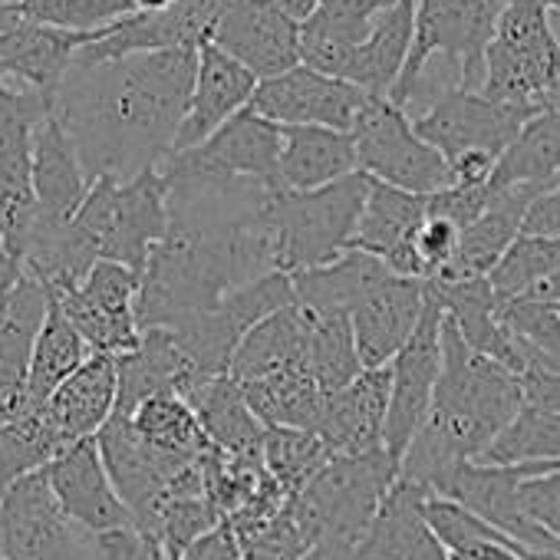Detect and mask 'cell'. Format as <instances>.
Listing matches in <instances>:
<instances>
[{"label":"cell","instance_id":"1","mask_svg":"<svg viewBox=\"0 0 560 560\" xmlns=\"http://www.w3.org/2000/svg\"><path fill=\"white\" fill-rule=\"evenodd\" d=\"M168 185V234L142 270L139 327H178L211 314L234 291L277 270L267 228L270 191L172 155L162 165Z\"/></svg>","mask_w":560,"mask_h":560},{"label":"cell","instance_id":"2","mask_svg":"<svg viewBox=\"0 0 560 560\" xmlns=\"http://www.w3.org/2000/svg\"><path fill=\"white\" fill-rule=\"evenodd\" d=\"M198 50L132 54L103 63H73L60 96L63 119L90 182H129L162 168L175 152Z\"/></svg>","mask_w":560,"mask_h":560},{"label":"cell","instance_id":"3","mask_svg":"<svg viewBox=\"0 0 560 560\" xmlns=\"http://www.w3.org/2000/svg\"><path fill=\"white\" fill-rule=\"evenodd\" d=\"M521 409V376L475 353L445 317L442 376L425 425L402 458V478L432 491L455 465L481 462Z\"/></svg>","mask_w":560,"mask_h":560},{"label":"cell","instance_id":"4","mask_svg":"<svg viewBox=\"0 0 560 560\" xmlns=\"http://www.w3.org/2000/svg\"><path fill=\"white\" fill-rule=\"evenodd\" d=\"M67 228L93 264L116 260L142 273L152 250L168 234V185L162 168L142 172L129 182H93L83 208Z\"/></svg>","mask_w":560,"mask_h":560},{"label":"cell","instance_id":"5","mask_svg":"<svg viewBox=\"0 0 560 560\" xmlns=\"http://www.w3.org/2000/svg\"><path fill=\"white\" fill-rule=\"evenodd\" d=\"M366 195L370 175L363 172L314 191H270L267 228L273 237L277 270L301 273L343 257L353 247Z\"/></svg>","mask_w":560,"mask_h":560},{"label":"cell","instance_id":"6","mask_svg":"<svg viewBox=\"0 0 560 560\" xmlns=\"http://www.w3.org/2000/svg\"><path fill=\"white\" fill-rule=\"evenodd\" d=\"M560 86V37L544 0H511L485 54L481 96L508 106L547 109Z\"/></svg>","mask_w":560,"mask_h":560},{"label":"cell","instance_id":"7","mask_svg":"<svg viewBox=\"0 0 560 560\" xmlns=\"http://www.w3.org/2000/svg\"><path fill=\"white\" fill-rule=\"evenodd\" d=\"M508 4L511 0H419L416 44L389 103L402 109L406 96L432 63L452 70L462 90L478 93L485 83V54Z\"/></svg>","mask_w":560,"mask_h":560},{"label":"cell","instance_id":"8","mask_svg":"<svg viewBox=\"0 0 560 560\" xmlns=\"http://www.w3.org/2000/svg\"><path fill=\"white\" fill-rule=\"evenodd\" d=\"M402 465L386 448L366 455H334L330 465L291 498L294 514L317 540L360 547L383 498L399 481Z\"/></svg>","mask_w":560,"mask_h":560},{"label":"cell","instance_id":"9","mask_svg":"<svg viewBox=\"0 0 560 560\" xmlns=\"http://www.w3.org/2000/svg\"><path fill=\"white\" fill-rule=\"evenodd\" d=\"M360 172L373 182L412 191V195H435L455 185L448 159L429 145L416 122L389 100H373L353 126Z\"/></svg>","mask_w":560,"mask_h":560},{"label":"cell","instance_id":"10","mask_svg":"<svg viewBox=\"0 0 560 560\" xmlns=\"http://www.w3.org/2000/svg\"><path fill=\"white\" fill-rule=\"evenodd\" d=\"M54 109V96L0 80V241L14 257L37 214L34 142Z\"/></svg>","mask_w":560,"mask_h":560},{"label":"cell","instance_id":"11","mask_svg":"<svg viewBox=\"0 0 560 560\" xmlns=\"http://www.w3.org/2000/svg\"><path fill=\"white\" fill-rule=\"evenodd\" d=\"M4 560H96V534L83 530L57 501L47 468L27 475L0 504Z\"/></svg>","mask_w":560,"mask_h":560},{"label":"cell","instance_id":"12","mask_svg":"<svg viewBox=\"0 0 560 560\" xmlns=\"http://www.w3.org/2000/svg\"><path fill=\"white\" fill-rule=\"evenodd\" d=\"M557 465H488V462H462L455 465L432 494L452 498L481 521H488L494 530L511 537L514 544L527 547L530 553L560 557V540L550 537L544 527L530 521L521 501V481L540 471H550Z\"/></svg>","mask_w":560,"mask_h":560},{"label":"cell","instance_id":"13","mask_svg":"<svg viewBox=\"0 0 560 560\" xmlns=\"http://www.w3.org/2000/svg\"><path fill=\"white\" fill-rule=\"evenodd\" d=\"M139 294H142V273L116 264L100 260L80 288L67 294H54L67 320L80 330L93 353L126 357L139 347Z\"/></svg>","mask_w":560,"mask_h":560},{"label":"cell","instance_id":"14","mask_svg":"<svg viewBox=\"0 0 560 560\" xmlns=\"http://www.w3.org/2000/svg\"><path fill=\"white\" fill-rule=\"evenodd\" d=\"M534 116L537 109L494 103L475 90L452 86L442 96H435L412 122H416V132L429 145H435L452 165L458 155H468V152H488L501 159L504 149L514 142V136L524 129V122Z\"/></svg>","mask_w":560,"mask_h":560},{"label":"cell","instance_id":"15","mask_svg":"<svg viewBox=\"0 0 560 560\" xmlns=\"http://www.w3.org/2000/svg\"><path fill=\"white\" fill-rule=\"evenodd\" d=\"M96 442H100L106 471H109L119 498L132 511L139 530H145L155 521L162 504L172 498L175 481L201 458V455L198 458L172 455V452L149 445L145 439H139L132 422L119 412L103 425Z\"/></svg>","mask_w":560,"mask_h":560},{"label":"cell","instance_id":"16","mask_svg":"<svg viewBox=\"0 0 560 560\" xmlns=\"http://www.w3.org/2000/svg\"><path fill=\"white\" fill-rule=\"evenodd\" d=\"M442 320H445L442 304L429 291V307L416 334L389 363L393 396H389V419H386V452L399 458V465L409 445L416 442L419 429L425 425V416L435 399V386L442 376Z\"/></svg>","mask_w":560,"mask_h":560},{"label":"cell","instance_id":"17","mask_svg":"<svg viewBox=\"0 0 560 560\" xmlns=\"http://www.w3.org/2000/svg\"><path fill=\"white\" fill-rule=\"evenodd\" d=\"M376 96L360 86L327 77L311 67H294L280 77L260 80L250 109L277 126H324L353 132L357 119Z\"/></svg>","mask_w":560,"mask_h":560},{"label":"cell","instance_id":"18","mask_svg":"<svg viewBox=\"0 0 560 560\" xmlns=\"http://www.w3.org/2000/svg\"><path fill=\"white\" fill-rule=\"evenodd\" d=\"M301 31L304 27L273 0H224L208 40L244 63L257 80H270L304 63Z\"/></svg>","mask_w":560,"mask_h":560},{"label":"cell","instance_id":"19","mask_svg":"<svg viewBox=\"0 0 560 560\" xmlns=\"http://www.w3.org/2000/svg\"><path fill=\"white\" fill-rule=\"evenodd\" d=\"M47 478H50V488H54L60 508L83 530L109 534V530L136 527L132 511L126 508V501L119 498V491L106 471L96 439H83V442L70 445L67 452H60L47 465Z\"/></svg>","mask_w":560,"mask_h":560},{"label":"cell","instance_id":"20","mask_svg":"<svg viewBox=\"0 0 560 560\" xmlns=\"http://www.w3.org/2000/svg\"><path fill=\"white\" fill-rule=\"evenodd\" d=\"M547 188L537 185H514V188H491V201L485 214L462 231L458 254L445 270L429 277V284H462V280H481L491 277V270L501 264V257L511 250V244L524 234V221L530 205Z\"/></svg>","mask_w":560,"mask_h":560},{"label":"cell","instance_id":"21","mask_svg":"<svg viewBox=\"0 0 560 560\" xmlns=\"http://www.w3.org/2000/svg\"><path fill=\"white\" fill-rule=\"evenodd\" d=\"M257 83L260 80L244 63H237L218 44L205 40L198 47V73H195V86H191V103H188V113H185V122L175 139L172 155L201 145L228 119L244 113L257 93Z\"/></svg>","mask_w":560,"mask_h":560},{"label":"cell","instance_id":"22","mask_svg":"<svg viewBox=\"0 0 560 560\" xmlns=\"http://www.w3.org/2000/svg\"><path fill=\"white\" fill-rule=\"evenodd\" d=\"M425 211H429L425 195H412V191L370 178V195H366V208L353 237V250H366L380 257L399 277L425 280V270L416 250V237L425 224Z\"/></svg>","mask_w":560,"mask_h":560},{"label":"cell","instance_id":"23","mask_svg":"<svg viewBox=\"0 0 560 560\" xmlns=\"http://www.w3.org/2000/svg\"><path fill=\"white\" fill-rule=\"evenodd\" d=\"M280 149H284V129L247 106L244 113L228 119L211 139L178 155L191 165L234 178H250L280 191Z\"/></svg>","mask_w":560,"mask_h":560},{"label":"cell","instance_id":"24","mask_svg":"<svg viewBox=\"0 0 560 560\" xmlns=\"http://www.w3.org/2000/svg\"><path fill=\"white\" fill-rule=\"evenodd\" d=\"M429 307V288L422 277H389L386 284L366 298L353 314V337L366 370L389 366L399 350L416 334L422 314Z\"/></svg>","mask_w":560,"mask_h":560},{"label":"cell","instance_id":"25","mask_svg":"<svg viewBox=\"0 0 560 560\" xmlns=\"http://www.w3.org/2000/svg\"><path fill=\"white\" fill-rule=\"evenodd\" d=\"M429 494V488L399 475L370 521L357 560H448V550L425 517Z\"/></svg>","mask_w":560,"mask_h":560},{"label":"cell","instance_id":"26","mask_svg":"<svg viewBox=\"0 0 560 560\" xmlns=\"http://www.w3.org/2000/svg\"><path fill=\"white\" fill-rule=\"evenodd\" d=\"M93 40L96 37L90 34H70L60 27L21 21L18 27L0 34V80L57 100L70 67L77 63V54Z\"/></svg>","mask_w":560,"mask_h":560},{"label":"cell","instance_id":"27","mask_svg":"<svg viewBox=\"0 0 560 560\" xmlns=\"http://www.w3.org/2000/svg\"><path fill=\"white\" fill-rule=\"evenodd\" d=\"M389 396L393 370H366L360 380L327 399L317 435L334 455H366L386 448Z\"/></svg>","mask_w":560,"mask_h":560},{"label":"cell","instance_id":"28","mask_svg":"<svg viewBox=\"0 0 560 560\" xmlns=\"http://www.w3.org/2000/svg\"><path fill=\"white\" fill-rule=\"evenodd\" d=\"M119 409V357L93 353L57 393L37 409L67 445L96 439Z\"/></svg>","mask_w":560,"mask_h":560},{"label":"cell","instance_id":"29","mask_svg":"<svg viewBox=\"0 0 560 560\" xmlns=\"http://www.w3.org/2000/svg\"><path fill=\"white\" fill-rule=\"evenodd\" d=\"M429 291L435 294V301L442 304V314L455 324V330L475 353L501 363L514 376H524L527 370L524 350L501 324V301L488 277L462 280V284H429Z\"/></svg>","mask_w":560,"mask_h":560},{"label":"cell","instance_id":"30","mask_svg":"<svg viewBox=\"0 0 560 560\" xmlns=\"http://www.w3.org/2000/svg\"><path fill=\"white\" fill-rule=\"evenodd\" d=\"M93 182L83 172L80 152L57 116V109L44 119L34 142V198L37 218L50 224H67L83 208Z\"/></svg>","mask_w":560,"mask_h":560},{"label":"cell","instance_id":"31","mask_svg":"<svg viewBox=\"0 0 560 560\" xmlns=\"http://www.w3.org/2000/svg\"><path fill=\"white\" fill-rule=\"evenodd\" d=\"M399 0H327L301 31L304 67L343 80L357 47L373 34L376 21Z\"/></svg>","mask_w":560,"mask_h":560},{"label":"cell","instance_id":"32","mask_svg":"<svg viewBox=\"0 0 560 560\" xmlns=\"http://www.w3.org/2000/svg\"><path fill=\"white\" fill-rule=\"evenodd\" d=\"M284 149H280V188L314 191L337 185L360 172L353 132L324 126H280Z\"/></svg>","mask_w":560,"mask_h":560},{"label":"cell","instance_id":"33","mask_svg":"<svg viewBox=\"0 0 560 560\" xmlns=\"http://www.w3.org/2000/svg\"><path fill=\"white\" fill-rule=\"evenodd\" d=\"M389 277H396V270H389L380 257L353 247L324 267L291 273L298 304L317 314H353Z\"/></svg>","mask_w":560,"mask_h":560},{"label":"cell","instance_id":"34","mask_svg":"<svg viewBox=\"0 0 560 560\" xmlns=\"http://www.w3.org/2000/svg\"><path fill=\"white\" fill-rule=\"evenodd\" d=\"M311 314L294 304L260 320L237 347L231 380L254 383L291 370H311Z\"/></svg>","mask_w":560,"mask_h":560},{"label":"cell","instance_id":"35","mask_svg":"<svg viewBox=\"0 0 560 560\" xmlns=\"http://www.w3.org/2000/svg\"><path fill=\"white\" fill-rule=\"evenodd\" d=\"M416 11L419 0H399L396 8H389L376 21L373 34L357 47L343 80L376 100H389L416 44Z\"/></svg>","mask_w":560,"mask_h":560},{"label":"cell","instance_id":"36","mask_svg":"<svg viewBox=\"0 0 560 560\" xmlns=\"http://www.w3.org/2000/svg\"><path fill=\"white\" fill-rule=\"evenodd\" d=\"M211 448H218L228 458L241 462H264V439L267 425L254 416L247 406L241 386L231 376H221L198 393L188 396Z\"/></svg>","mask_w":560,"mask_h":560},{"label":"cell","instance_id":"37","mask_svg":"<svg viewBox=\"0 0 560 560\" xmlns=\"http://www.w3.org/2000/svg\"><path fill=\"white\" fill-rule=\"evenodd\" d=\"M54 298V294H50ZM93 357V350L86 347V340L80 337V330L67 320V314L60 311L57 301H50V314L47 324L34 343V357H31V370H27V383H24V399H21V412H37L44 409L54 393Z\"/></svg>","mask_w":560,"mask_h":560},{"label":"cell","instance_id":"38","mask_svg":"<svg viewBox=\"0 0 560 560\" xmlns=\"http://www.w3.org/2000/svg\"><path fill=\"white\" fill-rule=\"evenodd\" d=\"M247 406L267 429H307L317 432L324 409H327V393L314 380L311 370H291L277 373L267 380L254 383H237Z\"/></svg>","mask_w":560,"mask_h":560},{"label":"cell","instance_id":"39","mask_svg":"<svg viewBox=\"0 0 560 560\" xmlns=\"http://www.w3.org/2000/svg\"><path fill=\"white\" fill-rule=\"evenodd\" d=\"M514 185H537L547 191L560 185V109H544L527 119L498 159L491 188L498 191Z\"/></svg>","mask_w":560,"mask_h":560},{"label":"cell","instance_id":"40","mask_svg":"<svg viewBox=\"0 0 560 560\" xmlns=\"http://www.w3.org/2000/svg\"><path fill=\"white\" fill-rule=\"evenodd\" d=\"M70 445L40 412H21L0 425V504L34 471H44Z\"/></svg>","mask_w":560,"mask_h":560},{"label":"cell","instance_id":"41","mask_svg":"<svg viewBox=\"0 0 560 560\" xmlns=\"http://www.w3.org/2000/svg\"><path fill=\"white\" fill-rule=\"evenodd\" d=\"M307 314H311V357H307L311 373L327 396H337L340 389H347L353 380L366 373L357 350L350 314H317V311Z\"/></svg>","mask_w":560,"mask_h":560},{"label":"cell","instance_id":"42","mask_svg":"<svg viewBox=\"0 0 560 560\" xmlns=\"http://www.w3.org/2000/svg\"><path fill=\"white\" fill-rule=\"evenodd\" d=\"M119 416H126L132 422L139 439H145L149 445H155L162 452L198 458L211 448L191 402L182 396H152V399L139 402L132 412H119Z\"/></svg>","mask_w":560,"mask_h":560},{"label":"cell","instance_id":"43","mask_svg":"<svg viewBox=\"0 0 560 560\" xmlns=\"http://www.w3.org/2000/svg\"><path fill=\"white\" fill-rule=\"evenodd\" d=\"M334 452L317 432L307 429H267L264 468L288 498L304 491L327 465Z\"/></svg>","mask_w":560,"mask_h":560},{"label":"cell","instance_id":"44","mask_svg":"<svg viewBox=\"0 0 560 560\" xmlns=\"http://www.w3.org/2000/svg\"><path fill=\"white\" fill-rule=\"evenodd\" d=\"M560 273V237H540V234H521L511 250L501 257V264L491 270V288L498 301H517L547 284L550 277Z\"/></svg>","mask_w":560,"mask_h":560},{"label":"cell","instance_id":"45","mask_svg":"<svg viewBox=\"0 0 560 560\" xmlns=\"http://www.w3.org/2000/svg\"><path fill=\"white\" fill-rule=\"evenodd\" d=\"M488 465H560V416L524 406L485 452Z\"/></svg>","mask_w":560,"mask_h":560},{"label":"cell","instance_id":"46","mask_svg":"<svg viewBox=\"0 0 560 560\" xmlns=\"http://www.w3.org/2000/svg\"><path fill=\"white\" fill-rule=\"evenodd\" d=\"M501 324L524 350L527 370H560V307L534 298L501 304ZM524 370V373H527Z\"/></svg>","mask_w":560,"mask_h":560},{"label":"cell","instance_id":"47","mask_svg":"<svg viewBox=\"0 0 560 560\" xmlns=\"http://www.w3.org/2000/svg\"><path fill=\"white\" fill-rule=\"evenodd\" d=\"M136 14V0H24L21 18L70 34L100 37Z\"/></svg>","mask_w":560,"mask_h":560},{"label":"cell","instance_id":"48","mask_svg":"<svg viewBox=\"0 0 560 560\" xmlns=\"http://www.w3.org/2000/svg\"><path fill=\"white\" fill-rule=\"evenodd\" d=\"M521 501H524V511L530 514V521L560 540V465L524 478Z\"/></svg>","mask_w":560,"mask_h":560},{"label":"cell","instance_id":"49","mask_svg":"<svg viewBox=\"0 0 560 560\" xmlns=\"http://www.w3.org/2000/svg\"><path fill=\"white\" fill-rule=\"evenodd\" d=\"M491 201V185H448L435 195H429V214L452 221L455 228L475 224Z\"/></svg>","mask_w":560,"mask_h":560},{"label":"cell","instance_id":"50","mask_svg":"<svg viewBox=\"0 0 560 560\" xmlns=\"http://www.w3.org/2000/svg\"><path fill=\"white\" fill-rule=\"evenodd\" d=\"M458 241H462V228H455L452 221L435 218V214L425 211V224H422V231L416 237V250H419L425 280L452 264V257L458 254Z\"/></svg>","mask_w":560,"mask_h":560},{"label":"cell","instance_id":"51","mask_svg":"<svg viewBox=\"0 0 560 560\" xmlns=\"http://www.w3.org/2000/svg\"><path fill=\"white\" fill-rule=\"evenodd\" d=\"M96 560H172L159 540L142 534L139 527H122L109 534H96Z\"/></svg>","mask_w":560,"mask_h":560},{"label":"cell","instance_id":"52","mask_svg":"<svg viewBox=\"0 0 560 560\" xmlns=\"http://www.w3.org/2000/svg\"><path fill=\"white\" fill-rule=\"evenodd\" d=\"M521 393H524V406L560 416V370L530 366L521 376Z\"/></svg>","mask_w":560,"mask_h":560},{"label":"cell","instance_id":"53","mask_svg":"<svg viewBox=\"0 0 560 560\" xmlns=\"http://www.w3.org/2000/svg\"><path fill=\"white\" fill-rule=\"evenodd\" d=\"M182 560H247V557H244L234 530L228 524H221L218 530L205 534L195 547H188Z\"/></svg>","mask_w":560,"mask_h":560},{"label":"cell","instance_id":"54","mask_svg":"<svg viewBox=\"0 0 560 560\" xmlns=\"http://www.w3.org/2000/svg\"><path fill=\"white\" fill-rule=\"evenodd\" d=\"M524 234H540V237H560V185L544 191L524 221Z\"/></svg>","mask_w":560,"mask_h":560},{"label":"cell","instance_id":"55","mask_svg":"<svg viewBox=\"0 0 560 560\" xmlns=\"http://www.w3.org/2000/svg\"><path fill=\"white\" fill-rule=\"evenodd\" d=\"M448 560H560V557H544V553H530L524 547L514 544H471L465 550L448 553Z\"/></svg>","mask_w":560,"mask_h":560},{"label":"cell","instance_id":"56","mask_svg":"<svg viewBox=\"0 0 560 560\" xmlns=\"http://www.w3.org/2000/svg\"><path fill=\"white\" fill-rule=\"evenodd\" d=\"M273 4L284 11L294 24H307V21H314L317 18V11L327 4V0H273Z\"/></svg>","mask_w":560,"mask_h":560},{"label":"cell","instance_id":"57","mask_svg":"<svg viewBox=\"0 0 560 560\" xmlns=\"http://www.w3.org/2000/svg\"><path fill=\"white\" fill-rule=\"evenodd\" d=\"M527 298H534V301H547V304H560V273H557V277H550L547 284H540L537 291H530Z\"/></svg>","mask_w":560,"mask_h":560},{"label":"cell","instance_id":"58","mask_svg":"<svg viewBox=\"0 0 560 560\" xmlns=\"http://www.w3.org/2000/svg\"><path fill=\"white\" fill-rule=\"evenodd\" d=\"M178 0H136V14H162L172 11Z\"/></svg>","mask_w":560,"mask_h":560},{"label":"cell","instance_id":"59","mask_svg":"<svg viewBox=\"0 0 560 560\" xmlns=\"http://www.w3.org/2000/svg\"><path fill=\"white\" fill-rule=\"evenodd\" d=\"M544 8L553 21H560V0H544Z\"/></svg>","mask_w":560,"mask_h":560},{"label":"cell","instance_id":"60","mask_svg":"<svg viewBox=\"0 0 560 560\" xmlns=\"http://www.w3.org/2000/svg\"><path fill=\"white\" fill-rule=\"evenodd\" d=\"M4 422H8V416H4V412H0V425H4Z\"/></svg>","mask_w":560,"mask_h":560},{"label":"cell","instance_id":"61","mask_svg":"<svg viewBox=\"0 0 560 560\" xmlns=\"http://www.w3.org/2000/svg\"><path fill=\"white\" fill-rule=\"evenodd\" d=\"M0 560H4V557H0Z\"/></svg>","mask_w":560,"mask_h":560},{"label":"cell","instance_id":"62","mask_svg":"<svg viewBox=\"0 0 560 560\" xmlns=\"http://www.w3.org/2000/svg\"><path fill=\"white\" fill-rule=\"evenodd\" d=\"M557 307H560V304H557Z\"/></svg>","mask_w":560,"mask_h":560}]
</instances>
